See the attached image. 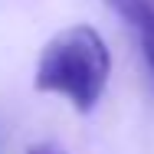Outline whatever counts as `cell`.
Returning <instances> with one entry per match:
<instances>
[{
  "label": "cell",
  "mask_w": 154,
  "mask_h": 154,
  "mask_svg": "<svg viewBox=\"0 0 154 154\" xmlns=\"http://www.w3.org/2000/svg\"><path fill=\"white\" fill-rule=\"evenodd\" d=\"M108 75H112V53L105 39L92 26L79 23L56 33L43 46L33 85L36 92L62 95L75 112H92L105 95Z\"/></svg>",
  "instance_id": "1"
},
{
  "label": "cell",
  "mask_w": 154,
  "mask_h": 154,
  "mask_svg": "<svg viewBox=\"0 0 154 154\" xmlns=\"http://www.w3.org/2000/svg\"><path fill=\"white\" fill-rule=\"evenodd\" d=\"M105 3L138 33L144 62L154 75V0H105Z\"/></svg>",
  "instance_id": "2"
},
{
  "label": "cell",
  "mask_w": 154,
  "mask_h": 154,
  "mask_svg": "<svg viewBox=\"0 0 154 154\" xmlns=\"http://www.w3.org/2000/svg\"><path fill=\"white\" fill-rule=\"evenodd\" d=\"M26 154H62L59 148H53V144H36V148H30Z\"/></svg>",
  "instance_id": "3"
}]
</instances>
